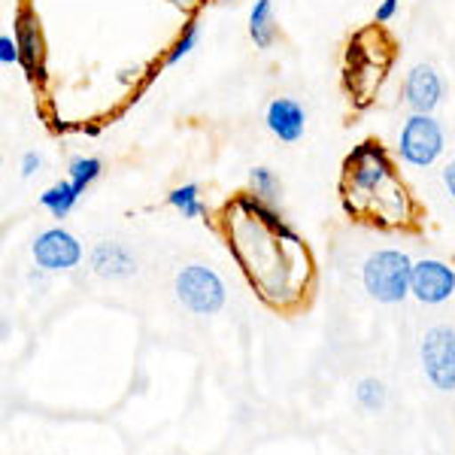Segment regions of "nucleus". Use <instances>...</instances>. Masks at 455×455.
<instances>
[{
    "label": "nucleus",
    "mask_w": 455,
    "mask_h": 455,
    "mask_svg": "<svg viewBox=\"0 0 455 455\" xmlns=\"http://www.w3.org/2000/svg\"><path fill=\"white\" fill-rule=\"evenodd\" d=\"M343 195L347 210L358 216H373V222H403L407 192L395 182L392 161L379 143H362L343 167Z\"/></svg>",
    "instance_id": "obj_1"
},
{
    "label": "nucleus",
    "mask_w": 455,
    "mask_h": 455,
    "mask_svg": "<svg viewBox=\"0 0 455 455\" xmlns=\"http://www.w3.org/2000/svg\"><path fill=\"white\" fill-rule=\"evenodd\" d=\"M362 283L368 295L379 304H398L410 295V283H413V261L398 249H379L364 261Z\"/></svg>",
    "instance_id": "obj_2"
},
{
    "label": "nucleus",
    "mask_w": 455,
    "mask_h": 455,
    "mask_svg": "<svg viewBox=\"0 0 455 455\" xmlns=\"http://www.w3.org/2000/svg\"><path fill=\"white\" fill-rule=\"evenodd\" d=\"M176 298L195 315H212L225 304V285L216 270L204 267V264H188L176 276Z\"/></svg>",
    "instance_id": "obj_3"
},
{
    "label": "nucleus",
    "mask_w": 455,
    "mask_h": 455,
    "mask_svg": "<svg viewBox=\"0 0 455 455\" xmlns=\"http://www.w3.org/2000/svg\"><path fill=\"white\" fill-rule=\"evenodd\" d=\"M443 152V128L431 113H413L401 131V158L413 167H431Z\"/></svg>",
    "instance_id": "obj_4"
},
{
    "label": "nucleus",
    "mask_w": 455,
    "mask_h": 455,
    "mask_svg": "<svg viewBox=\"0 0 455 455\" xmlns=\"http://www.w3.org/2000/svg\"><path fill=\"white\" fill-rule=\"evenodd\" d=\"M422 368L435 388H440V392H455V331L452 328L437 325L422 337Z\"/></svg>",
    "instance_id": "obj_5"
},
{
    "label": "nucleus",
    "mask_w": 455,
    "mask_h": 455,
    "mask_svg": "<svg viewBox=\"0 0 455 455\" xmlns=\"http://www.w3.org/2000/svg\"><path fill=\"white\" fill-rule=\"evenodd\" d=\"M83 259V246L64 228H49L34 240V261L40 270L55 274V270H73Z\"/></svg>",
    "instance_id": "obj_6"
},
{
    "label": "nucleus",
    "mask_w": 455,
    "mask_h": 455,
    "mask_svg": "<svg viewBox=\"0 0 455 455\" xmlns=\"http://www.w3.org/2000/svg\"><path fill=\"white\" fill-rule=\"evenodd\" d=\"M410 291L422 300V304H443L452 298L455 291V270L446 261L437 259H422L413 264V283Z\"/></svg>",
    "instance_id": "obj_7"
},
{
    "label": "nucleus",
    "mask_w": 455,
    "mask_h": 455,
    "mask_svg": "<svg viewBox=\"0 0 455 455\" xmlns=\"http://www.w3.org/2000/svg\"><path fill=\"white\" fill-rule=\"evenodd\" d=\"M403 98L413 113H431L440 98H443V85H440V76L431 64H416L413 70L407 73V83H403Z\"/></svg>",
    "instance_id": "obj_8"
},
{
    "label": "nucleus",
    "mask_w": 455,
    "mask_h": 455,
    "mask_svg": "<svg viewBox=\"0 0 455 455\" xmlns=\"http://www.w3.org/2000/svg\"><path fill=\"white\" fill-rule=\"evenodd\" d=\"M267 128L276 140L283 143H295L304 137V128H307V113L298 100L291 98H276L270 100L267 107Z\"/></svg>",
    "instance_id": "obj_9"
},
{
    "label": "nucleus",
    "mask_w": 455,
    "mask_h": 455,
    "mask_svg": "<svg viewBox=\"0 0 455 455\" xmlns=\"http://www.w3.org/2000/svg\"><path fill=\"white\" fill-rule=\"evenodd\" d=\"M92 267L107 280H128L137 274V259L122 243H98L92 249Z\"/></svg>",
    "instance_id": "obj_10"
},
{
    "label": "nucleus",
    "mask_w": 455,
    "mask_h": 455,
    "mask_svg": "<svg viewBox=\"0 0 455 455\" xmlns=\"http://www.w3.org/2000/svg\"><path fill=\"white\" fill-rule=\"evenodd\" d=\"M16 40L21 49V68L28 73H34L36 64H40V55H43V49H40L43 43H40V28H36V21L31 19V12H21L19 16Z\"/></svg>",
    "instance_id": "obj_11"
},
{
    "label": "nucleus",
    "mask_w": 455,
    "mask_h": 455,
    "mask_svg": "<svg viewBox=\"0 0 455 455\" xmlns=\"http://www.w3.org/2000/svg\"><path fill=\"white\" fill-rule=\"evenodd\" d=\"M249 36L259 49H270L276 40V21H274V0H255L249 12Z\"/></svg>",
    "instance_id": "obj_12"
},
{
    "label": "nucleus",
    "mask_w": 455,
    "mask_h": 455,
    "mask_svg": "<svg viewBox=\"0 0 455 455\" xmlns=\"http://www.w3.org/2000/svg\"><path fill=\"white\" fill-rule=\"evenodd\" d=\"M79 197H83V192H79L70 180H58L55 186H49L46 192L40 195V204L52 212L55 219H64L79 204Z\"/></svg>",
    "instance_id": "obj_13"
},
{
    "label": "nucleus",
    "mask_w": 455,
    "mask_h": 455,
    "mask_svg": "<svg viewBox=\"0 0 455 455\" xmlns=\"http://www.w3.org/2000/svg\"><path fill=\"white\" fill-rule=\"evenodd\" d=\"M167 204H171L182 219H201L204 212H207V207H204V201H201V186H195V182L173 188V192L167 195Z\"/></svg>",
    "instance_id": "obj_14"
},
{
    "label": "nucleus",
    "mask_w": 455,
    "mask_h": 455,
    "mask_svg": "<svg viewBox=\"0 0 455 455\" xmlns=\"http://www.w3.org/2000/svg\"><path fill=\"white\" fill-rule=\"evenodd\" d=\"M100 171H104V161H100V158L79 156V158L70 161V176H68V180L79 188V192H85V188L100 176Z\"/></svg>",
    "instance_id": "obj_15"
},
{
    "label": "nucleus",
    "mask_w": 455,
    "mask_h": 455,
    "mask_svg": "<svg viewBox=\"0 0 455 455\" xmlns=\"http://www.w3.org/2000/svg\"><path fill=\"white\" fill-rule=\"evenodd\" d=\"M249 188H252L255 197L267 204H276V197H280V180L270 167H252L249 171Z\"/></svg>",
    "instance_id": "obj_16"
},
{
    "label": "nucleus",
    "mask_w": 455,
    "mask_h": 455,
    "mask_svg": "<svg viewBox=\"0 0 455 455\" xmlns=\"http://www.w3.org/2000/svg\"><path fill=\"white\" fill-rule=\"evenodd\" d=\"M355 398L362 403L364 410H371V413H379V410L386 407V386L379 383V379H362L355 388Z\"/></svg>",
    "instance_id": "obj_17"
},
{
    "label": "nucleus",
    "mask_w": 455,
    "mask_h": 455,
    "mask_svg": "<svg viewBox=\"0 0 455 455\" xmlns=\"http://www.w3.org/2000/svg\"><path fill=\"white\" fill-rule=\"evenodd\" d=\"M195 43H197V21H188V25H186V31L180 34V40L173 43L171 55H167V64L182 61V58H186V55L195 49Z\"/></svg>",
    "instance_id": "obj_18"
},
{
    "label": "nucleus",
    "mask_w": 455,
    "mask_h": 455,
    "mask_svg": "<svg viewBox=\"0 0 455 455\" xmlns=\"http://www.w3.org/2000/svg\"><path fill=\"white\" fill-rule=\"evenodd\" d=\"M0 61L10 68V64H21V49H19V40L10 34L0 36Z\"/></svg>",
    "instance_id": "obj_19"
},
{
    "label": "nucleus",
    "mask_w": 455,
    "mask_h": 455,
    "mask_svg": "<svg viewBox=\"0 0 455 455\" xmlns=\"http://www.w3.org/2000/svg\"><path fill=\"white\" fill-rule=\"evenodd\" d=\"M40 167H43L40 152H25V156H21V176H25V180H31L34 173H40Z\"/></svg>",
    "instance_id": "obj_20"
},
{
    "label": "nucleus",
    "mask_w": 455,
    "mask_h": 455,
    "mask_svg": "<svg viewBox=\"0 0 455 455\" xmlns=\"http://www.w3.org/2000/svg\"><path fill=\"white\" fill-rule=\"evenodd\" d=\"M395 12H398V0H383L377 6V21H392Z\"/></svg>",
    "instance_id": "obj_21"
},
{
    "label": "nucleus",
    "mask_w": 455,
    "mask_h": 455,
    "mask_svg": "<svg viewBox=\"0 0 455 455\" xmlns=\"http://www.w3.org/2000/svg\"><path fill=\"white\" fill-rule=\"evenodd\" d=\"M443 182H446V192H450V195H452V201H455V161H450V164H446Z\"/></svg>",
    "instance_id": "obj_22"
},
{
    "label": "nucleus",
    "mask_w": 455,
    "mask_h": 455,
    "mask_svg": "<svg viewBox=\"0 0 455 455\" xmlns=\"http://www.w3.org/2000/svg\"><path fill=\"white\" fill-rule=\"evenodd\" d=\"M173 4H176V6H188L192 0H173Z\"/></svg>",
    "instance_id": "obj_23"
}]
</instances>
